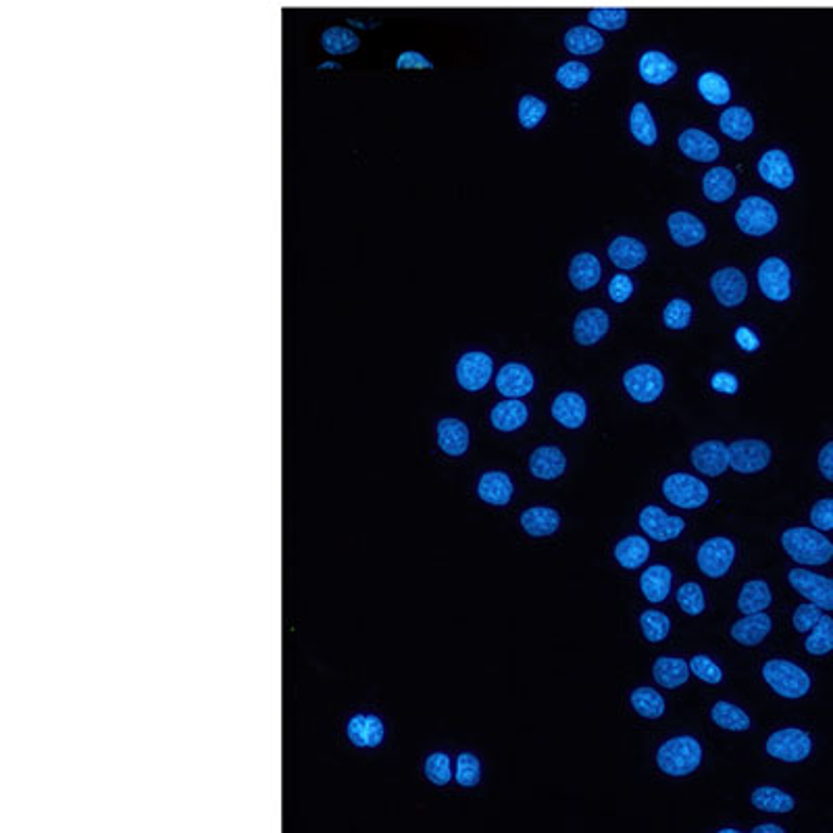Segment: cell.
I'll return each mask as SVG.
<instances>
[{
    "label": "cell",
    "mask_w": 833,
    "mask_h": 833,
    "mask_svg": "<svg viewBox=\"0 0 833 833\" xmlns=\"http://www.w3.org/2000/svg\"><path fill=\"white\" fill-rule=\"evenodd\" d=\"M588 21H590L592 28H596V30L617 32V30H623L627 25L629 13H627V9H621V7H598V9H592L588 13Z\"/></svg>",
    "instance_id": "obj_44"
},
{
    "label": "cell",
    "mask_w": 833,
    "mask_h": 833,
    "mask_svg": "<svg viewBox=\"0 0 833 833\" xmlns=\"http://www.w3.org/2000/svg\"><path fill=\"white\" fill-rule=\"evenodd\" d=\"M592 78V71L586 63H579V61H569L565 65H561L554 73V80H557L563 88L567 90H579L584 88Z\"/></svg>",
    "instance_id": "obj_48"
},
{
    "label": "cell",
    "mask_w": 833,
    "mask_h": 833,
    "mask_svg": "<svg viewBox=\"0 0 833 833\" xmlns=\"http://www.w3.org/2000/svg\"><path fill=\"white\" fill-rule=\"evenodd\" d=\"M640 527L644 529V534H648L656 542H669L679 538V534L684 532L686 521L665 513L661 507H646L640 513Z\"/></svg>",
    "instance_id": "obj_15"
},
{
    "label": "cell",
    "mask_w": 833,
    "mask_h": 833,
    "mask_svg": "<svg viewBox=\"0 0 833 833\" xmlns=\"http://www.w3.org/2000/svg\"><path fill=\"white\" fill-rule=\"evenodd\" d=\"M711 290L723 307H738L746 300L748 280L736 267H725L713 273Z\"/></svg>",
    "instance_id": "obj_13"
},
{
    "label": "cell",
    "mask_w": 833,
    "mask_h": 833,
    "mask_svg": "<svg viewBox=\"0 0 833 833\" xmlns=\"http://www.w3.org/2000/svg\"><path fill=\"white\" fill-rule=\"evenodd\" d=\"M438 446L450 457H461L469 448V427L459 419H442L438 423Z\"/></svg>",
    "instance_id": "obj_27"
},
{
    "label": "cell",
    "mask_w": 833,
    "mask_h": 833,
    "mask_svg": "<svg viewBox=\"0 0 833 833\" xmlns=\"http://www.w3.org/2000/svg\"><path fill=\"white\" fill-rule=\"evenodd\" d=\"M665 498L679 509H698L709 500V488L698 477L688 473H673L663 484Z\"/></svg>",
    "instance_id": "obj_5"
},
{
    "label": "cell",
    "mask_w": 833,
    "mask_h": 833,
    "mask_svg": "<svg viewBox=\"0 0 833 833\" xmlns=\"http://www.w3.org/2000/svg\"><path fill=\"white\" fill-rule=\"evenodd\" d=\"M763 677L767 684L771 686L773 692H777L779 696L790 698V700H798L802 696L809 694L811 690V677L804 669H800L798 665L790 663V661H769L763 667Z\"/></svg>",
    "instance_id": "obj_3"
},
{
    "label": "cell",
    "mask_w": 833,
    "mask_h": 833,
    "mask_svg": "<svg viewBox=\"0 0 833 833\" xmlns=\"http://www.w3.org/2000/svg\"><path fill=\"white\" fill-rule=\"evenodd\" d=\"M319 69L323 71V69H340V65L338 63H323V65H319Z\"/></svg>",
    "instance_id": "obj_63"
},
{
    "label": "cell",
    "mask_w": 833,
    "mask_h": 833,
    "mask_svg": "<svg viewBox=\"0 0 833 833\" xmlns=\"http://www.w3.org/2000/svg\"><path fill=\"white\" fill-rule=\"evenodd\" d=\"M640 625H642V631H644V636H646L648 642H663L671 631V621L661 611L642 613Z\"/></svg>",
    "instance_id": "obj_49"
},
{
    "label": "cell",
    "mask_w": 833,
    "mask_h": 833,
    "mask_svg": "<svg viewBox=\"0 0 833 833\" xmlns=\"http://www.w3.org/2000/svg\"><path fill=\"white\" fill-rule=\"evenodd\" d=\"M494 361L486 352H465L457 363V382L467 392H479L492 380Z\"/></svg>",
    "instance_id": "obj_10"
},
{
    "label": "cell",
    "mask_w": 833,
    "mask_h": 833,
    "mask_svg": "<svg viewBox=\"0 0 833 833\" xmlns=\"http://www.w3.org/2000/svg\"><path fill=\"white\" fill-rule=\"evenodd\" d=\"M534 373L521 363H507L496 375V388L507 398H523L534 390Z\"/></svg>",
    "instance_id": "obj_20"
},
{
    "label": "cell",
    "mask_w": 833,
    "mask_h": 833,
    "mask_svg": "<svg viewBox=\"0 0 833 833\" xmlns=\"http://www.w3.org/2000/svg\"><path fill=\"white\" fill-rule=\"evenodd\" d=\"M804 648L809 654L823 656L833 650V619L823 615L819 623L813 627V634L806 638Z\"/></svg>",
    "instance_id": "obj_47"
},
{
    "label": "cell",
    "mask_w": 833,
    "mask_h": 833,
    "mask_svg": "<svg viewBox=\"0 0 833 833\" xmlns=\"http://www.w3.org/2000/svg\"><path fill=\"white\" fill-rule=\"evenodd\" d=\"M821 617H823L821 609L817 607V604L809 602V604H800V607L794 613V617H792V621H794L796 631H800V634H809V631H813V627L819 623Z\"/></svg>",
    "instance_id": "obj_55"
},
{
    "label": "cell",
    "mask_w": 833,
    "mask_h": 833,
    "mask_svg": "<svg viewBox=\"0 0 833 833\" xmlns=\"http://www.w3.org/2000/svg\"><path fill=\"white\" fill-rule=\"evenodd\" d=\"M790 586L802 594L806 600H811L821 611H833V579L813 573L809 569H792Z\"/></svg>",
    "instance_id": "obj_8"
},
{
    "label": "cell",
    "mask_w": 833,
    "mask_h": 833,
    "mask_svg": "<svg viewBox=\"0 0 833 833\" xmlns=\"http://www.w3.org/2000/svg\"><path fill=\"white\" fill-rule=\"evenodd\" d=\"M425 775L436 786H446L452 779V767L450 759L444 752H436L425 761Z\"/></svg>",
    "instance_id": "obj_52"
},
{
    "label": "cell",
    "mask_w": 833,
    "mask_h": 833,
    "mask_svg": "<svg viewBox=\"0 0 833 833\" xmlns=\"http://www.w3.org/2000/svg\"><path fill=\"white\" fill-rule=\"evenodd\" d=\"M752 804L765 813H790L796 806V800L777 788L763 786L752 792Z\"/></svg>",
    "instance_id": "obj_41"
},
{
    "label": "cell",
    "mask_w": 833,
    "mask_h": 833,
    "mask_svg": "<svg viewBox=\"0 0 833 833\" xmlns=\"http://www.w3.org/2000/svg\"><path fill=\"white\" fill-rule=\"evenodd\" d=\"M736 559V546L727 538L706 540L698 550V567L713 579L723 577Z\"/></svg>",
    "instance_id": "obj_12"
},
{
    "label": "cell",
    "mask_w": 833,
    "mask_h": 833,
    "mask_svg": "<svg viewBox=\"0 0 833 833\" xmlns=\"http://www.w3.org/2000/svg\"><path fill=\"white\" fill-rule=\"evenodd\" d=\"M698 94L711 105H727L731 98L729 82L717 71H704L698 78Z\"/></svg>",
    "instance_id": "obj_42"
},
{
    "label": "cell",
    "mask_w": 833,
    "mask_h": 833,
    "mask_svg": "<svg viewBox=\"0 0 833 833\" xmlns=\"http://www.w3.org/2000/svg\"><path fill=\"white\" fill-rule=\"evenodd\" d=\"M677 146L681 153L696 163H713L721 155L719 142L711 134H706L702 130H694V128L679 134Z\"/></svg>",
    "instance_id": "obj_17"
},
{
    "label": "cell",
    "mask_w": 833,
    "mask_h": 833,
    "mask_svg": "<svg viewBox=\"0 0 833 833\" xmlns=\"http://www.w3.org/2000/svg\"><path fill=\"white\" fill-rule=\"evenodd\" d=\"M629 132L642 146H654L659 140V128L646 103H636L629 113Z\"/></svg>",
    "instance_id": "obj_38"
},
{
    "label": "cell",
    "mask_w": 833,
    "mask_h": 833,
    "mask_svg": "<svg viewBox=\"0 0 833 833\" xmlns=\"http://www.w3.org/2000/svg\"><path fill=\"white\" fill-rule=\"evenodd\" d=\"M559 525H561V515L554 509L534 507V509H527L521 515V527L534 538L552 536L559 529Z\"/></svg>",
    "instance_id": "obj_34"
},
{
    "label": "cell",
    "mask_w": 833,
    "mask_h": 833,
    "mask_svg": "<svg viewBox=\"0 0 833 833\" xmlns=\"http://www.w3.org/2000/svg\"><path fill=\"white\" fill-rule=\"evenodd\" d=\"M813 750V740L802 729L790 727V729H779L767 740V752L773 759L786 761V763H800L809 759Z\"/></svg>",
    "instance_id": "obj_6"
},
{
    "label": "cell",
    "mask_w": 833,
    "mask_h": 833,
    "mask_svg": "<svg viewBox=\"0 0 833 833\" xmlns=\"http://www.w3.org/2000/svg\"><path fill=\"white\" fill-rule=\"evenodd\" d=\"M667 227H669V234H671L673 242L679 244V246H684V248L698 246L706 238L704 221H700L696 215H692L688 211L671 213L669 219H667Z\"/></svg>",
    "instance_id": "obj_19"
},
{
    "label": "cell",
    "mask_w": 833,
    "mask_h": 833,
    "mask_svg": "<svg viewBox=\"0 0 833 833\" xmlns=\"http://www.w3.org/2000/svg\"><path fill=\"white\" fill-rule=\"evenodd\" d=\"M690 671L698 679H702L704 684H711V686L721 684V679H723L721 667H717V663L713 659H709V656H704V654L694 656V659L690 661Z\"/></svg>",
    "instance_id": "obj_54"
},
{
    "label": "cell",
    "mask_w": 833,
    "mask_h": 833,
    "mask_svg": "<svg viewBox=\"0 0 833 833\" xmlns=\"http://www.w3.org/2000/svg\"><path fill=\"white\" fill-rule=\"evenodd\" d=\"M527 417H529V411L519 398H509V400L498 402L490 413V421L498 432H515V429L527 423Z\"/></svg>",
    "instance_id": "obj_31"
},
{
    "label": "cell",
    "mask_w": 833,
    "mask_h": 833,
    "mask_svg": "<svg viewBox=\"0 0 833 833\" xmlns=\"http://www.w3.org/2000/svg\"><path fill=\"white\" fill-rule=\"evenodd\" d=\"M477 494L488 504H494V507H504V504H509V500L513 496L511 477L507 473H502V471L484 473L482 479H479Z\"/></svg>",
    "instance_id": "obj_28"
},
{
    "label": "cell",
    "mask_w": 833,
    "mask_h": 833,
    "mask_svg": "<svg viewBox=\"0 0 833 833\" xmlns=\"http://www.w3.org/2000/svg\"><path fill=\"white\" fill-rule=\"evenodd\" d=\"M759 175L763 182L777 190H788L796 182V171L788 157V153L779 148L767 150V153L759 159Z\"/></svg>",
    "instance_id": "obj_14"
},
{
    "label": "cell",
    "mask_w": 833,
    "mask_h": 833,
    "mask_svg": "<svg viewBox=\"0 0 833 833\" xmlns=\"http://www.w3.org/2000/svg\"><path fill=\"white\" fill-rule=\"evenodd\" d=\"M713 721L729 731H746L750 727V717L738 709L736 704H729V702H717L711 711Z\"/></svg>",
    "instance_id": "obj_45"
},
{
    "label": "cell",
    "mask_w": 833,
    "mask_h": 833,
    "mask_svg": "<svg viewBox=\"0 0 833 833\" xmlns=\"http://www.w3.org/2000/svg\"><path fill=\"white\" fill-rule=\"evenodd\" d=\"M652 675H654V681L659 686L675 690L679 686L688 684L690 665L684 659H671V656H661V659L654 661Z\"/></svg>",
    "instance_id": "obj_33"
},
{
    "label": "cell",
    "mask_w": 833,
    "mask_h": 833,
    "mask_svg": "<svg viewBox=\"0 0 833 833\" xmlns=\"http://www.w3.org/2000/svg\"><path fill=\"white\" fill-rule=\"evenodd\" d=\"M736 223L744 234L759 238L775 230L779 223V215L771 200L763 196H748L742 200L736 211Z\"/></svg>",
    "instance_id": "obj_4"
},
{
    "label": "cell",
    "mask_w": 833,
    "mask_h": 833,
    "mask_svg": "<svg viewBox=\"0 0 833 833\" xmlns=\"http://www.w3.org/2000/svg\"><path fill=\"white\" fill-rule=\"evenodd\" d=\"M811 521L819 532H829V529H833V498H823L815 502V507L811 509Z\"/></svg>",
    "instance_id": "obj_56"
},
{
    "label": "cell",
    "mask_w": 833,
    "mask_h": 833,
    "mask_svg": "<svg viewBox=\"0 0 833 833\" xmlns=\"http://www.w3.org/2000/svg\"><path fill=\"white\" fill-rule=\"evenodd\" d=\"M711 386H713V390H715V392H721V394H736V392H738V388H740V382H738V377H736L734 373H729V371H717V373L713 375Z\"/></svg>",
    "instance_id": "obj_59"
},
{
    "label": "cell",
    "mask_w": 833,
    "mask_h": 833,
    "mask_svg": "<svg viewBox=\"0 0 833 833\" xmlns=\"http://www.w3.org/2000/svg\"><path fill=\"white\" fill-rule=\"evenodd\" d=\"M719 130L731 140H746L754 132V117L746 107H729L719 117Z\"/></svg>",
    "instance_id": "obj_37"
},
{
    "label": "cell",
    "mask_w": 833,
    "mask_h": 833,
    "mask_svg": "<svg viewBox=\"0 0 833 833\" xmlns=\"http://www.w3.org/2000/svg\"><path fill=\"white\" fill-rule=\"evenodd\" d=\"M719 833H738V829H721Z\"/></svg>",
    "instance_id": "obj_64"
},
{
    "label": "cell",
    "mask_w": 833,
    "mask_h": 833,
    "mask_svg": "<svg viewBox=\"0 0 833 833\" xmlns=\"http://www.w3.org/2000/svg\"><path fill=\"white\" fill-rule=\"evenodd\" d=\"M773 621L767 613H754L740 619L734 627H731V638L740 642L742 646H756L761 644L771 634Z\"/></svg>",
    "instance_id": "obj_26"
},
{
    "label": "cell",
    "mask_w": 833,
    "mask_h": 833,
    "mask_svg": "<svg viewBox=\"0 0 833 833\" xmlns=\"http://www.w3.org/2000/svg\"><path fill=\"white\" fill-rule=\"evenodd\" d=\"M663 321L669 330H686L692 321V305L684 298H673L663 311Z\"/></svg>",
    "instance_id": "obj_50"
},
{
    "label": "cell",
    "mask_w": 833,
    "mask_h": 833,
    "mask_svg": "<svg viewBox=\"0 0 833 833\" xmlns=\"http://www.w3.org/2000/svg\"><path fill=\"white\" fill-rule=\"evenodd\" d=\"M546 113H548V105L544 103L542 98H538L534 94L523 96L519 100V105H517V117H519L521 128H525V130L538 128L542 119L546 117Z\"/></svg>",
    "instance_id": "obj_46"
},
{
    "label": "cell",
    "mask_w": 833,
    "mask_h": 833,
    "mask_svg": "<svg viewBox=\"0 0 833 833\" xmlns=\"http://www.w3.org/2000/svg\"><path fill=\"white\" fill-rule=\"evenodd\" d=\"M631 706L644 719H659L665 713V700L652 688H638L631 692Z\"/></svg>",
    "instance_id": "obj_43"
},
{
    "label": "cell",
    "mask_w": 833,
    "mask_h": 833,
    "mask_svg": "<svg viewBox=\"0 0 833 833\" xmlns=\"http://www.w3.org/2000/svg\"><path fill=\"white\" fill-rule=\"evenodd\" d=\"M736 342H738V346L742 348V350H746V352H754V350H759L761 348V340H759V336H756L750 327H738L736 330Z\"/></svg>",
    "instance_id": "obj_60"
},
{
    "label": "cell",
    "mask_w": 833,
    "mask_h": 833,
    "mask_svg": "<svg viewBox=\"0 0 833 833\" xmlns=\"http://www.w3.org/2000/svg\"><path fill=\"white\" fill-rule=\"evenodd\" d=\"M567 459L561 448L557 446H542L534 450L529 459V471L538 479H557L565 473Z\"/></svg>",
    "instance_id": "obj_25"
},
{
    "label": "cell",
    "mask_w": 833,
    "mask_h": 833,
    "mask_svg": "<svg viewBox=\"0 0 833 833\" xmlns=\"http://www.w3.org/2000/svg\"><path fill=\"white\" fill-rule=\"evenodd\" d=\"M781 546L800 565H825L833 559V544L823 536L819 529L811 527H792L781 534Z\"/></svg>",
    "instance_id": "obj_1"
},
{
    "label": "cell",
    "mask_w": 833,
    "mask_h": 833,
    "mask_svg": "<svg viewBox=\"0 0 833 833\" xmlns=\"http://www.w3.org/2000/svg\"><path fill=\"white\" fill-rule=\"evenodd\" d=\"M677 604H679L681 611L692 615V617L704 613L706 600H704L702 588L698 584H694V582L684 584V586L679 588V592H677Z\"/></svg>",
    "instance_id": "obj_51"
},
{
    "label": "cell",
    "mask_w": 833,
    "mask_h": 833,
    "mask_svg": "<svg viewBox=\"0 0 833 833\" xmlns=\"http://www.w3.org/2000/svg\"><path fill=\"white\" fill-rule=\"evenodd\" d=\"M738 178L736 173L727 167H713L704 173L702 178V192L711 203H725L736 194Z\"/></svg>",
    "instance_id": "obj_23"
},
{
    "label": "cell",
    "mask_w": 833,
    "mask_h": 833,
    "mask_svg": "<svg viewBox=\"0 0 833 833\" xmlns=\"http://www.w3.org/2000/svg\"><path fill=\"white\" fill-rule=\"evenodd\" d=\"M819 471L825 479L833 482V442H827L819 452Z\"/></svg>",
    "instance_id": "obj_61"
},
{
    "label": "cell",
    "mask_w": 833,
    "mask_h": 833,
    "mask_svg": "<svg viewBox=\"0 0 833 833\" xmlns=\"http://www.w3.org/2000/svg\"><path fill=\"white\" fill-rule=\"evenodd\" d=\"M759 288L773 302H786L792 296V269L779 259L769 257L759 267Z\"/></svg>",
    "instance_id": "obj_9"
},
{
    "label": "cell",
    "mask_w": 833,
    "mask_h": 833,
    "mask_svg": "<svg viewBox=\"0 0 833 833\" xmlns=\"http://www.w3.org/2000/svg\"><path fill=\"white\" fill-rule=\"evenodd\" d=\"M552 417L567 429L582 427L588 419L586 400L577 392H563L552 402Z\"/></svg>",
    "instance_id": "obj_22"
},
{
    "label": "cell",
    "mask_w": 833,
    "mask_h": 833,
    "mask_svg": "<svg viewBox=\"0 0 833 833\" xmlns=\"http://www.w3.org/2000/svg\"><path fill=\"white\" fill-rule=\"evenodd\" d=\"M673 573L665 565H654L646 569L640 577V588L648 602H663L671 592Z\"/></svg>",
    "instance_id": "obj_36"
},
{
    "label": "cell",
    "mask_w": 833,
    "mask_h": 833,
    "mask_svg": "<svg viewBox=\"0 0 833 833\" xmlns=\"http://www.w3.org/2000/svg\"><path fill=\"white\" fill-rule=\"evenodd\" d=\"M773 596H771V588L767 586V582L763 579H752V582H746L740 598H738V609L744 615H754V613H763L765 609L771 607Z\"/></svg>",
    "instance_id": "obj_39"
},
{
    "label": "cell",
    "mask_w": 833,
    "mask_h": 833,
    "mask_svg": "<svg viewBox=\"0 0 833 833\" xmlns=\"http://www.w3.org/2000/svg\"><path fill=\"white\" fill-rule=\"evenodd\" d=\"M650 557V546L642 536H629L623 538L615 546V559L625 569H638L642 567Z\"/></svg>",
    "instance_id": "obj_40"
},
{
    "label": "cell",
    "mask_w": 833,
    "mask_h": 833,
    "mask_svg": "<svg viewBox=\"0 0 833 833\" xmlns=\"http://www.w3.org/2000/svg\"><path fill=\"white\" fill-rule=\"evenodd\" d=\"M321 48L325 50L327 55L332 57H344V55H352L357 53L361 40L359 36L352 32L350 28H342V25H334V28H327L321 34Z\"/></svg>",
    "instance_id": "obj_35"
},
{
    "label": "cell",
    "mask_w": 833,
    "mask_h": 833,
    "mask_svg": "<svg viewBox=\"0 0 833 833\" xmlns=\"http://www.w3.org/2000/svg\"><path fill=\"white\" fill-rule=\"evenodd\" d=\"M631 294H634V282H631V277L625 275V273L615 275L611 284H609L611 300L617 302V305H621V302H627L631 298Z\"/></svg>",
    "instance_id": "obj_57"
},
{
    "label": "cell",
    "mask_w": 833,
    "mask_h": 833,
    "mask_svg": "<svg viewBox=\"0 0 833 833\" xmlns=\"http://www.w3.org/2000/svg\"><path fill=\"white\" fill-rule=\"evenodd\" d=\"M457 784H461L463 788H473L479 784V777H482V767H479L477 756L473 754H461L457 759Z\"/></svg>",
    "instance_id": "obj_53"
},
{
    "label": "cell",
    "mask_w": 833,
    "mask_h": 833,
    "mask_svg": "<svg viewBox=\"0 0 833 833\" xmlns=\"http://www.w3.org/2000/svg\"><path fill=\"white\" fill-rule=\"evenodd\" d=\"M646 257H648V250L638 238L617 236L609 246V259L613 261V265L625 271L644 265Z\"/></svg>",
    "instance_id": "obj_24"
},
{
    "label": "cell",
    "mask_w": 833,
    "mask_h": 833,
    "mask_svg": "<svg viewBox=\"0 0 833 833\" xmlns=\"http://www.w3.org/2000/svg\"><path fill=\"white\" fill-rule=\"evenodd\" d=\"M396 69H434V63L429 61L425 55L417 53V50H407V53H400L396 59Z\"/></svg>",
    "instance_id": "obj_58"
},
{
    "label": "cell",
    "mask_w": 833,
    "mask_h": 833,
    "mask_svg": "<svg viewBox=\"0 0 833 833\" xmlns=\"http://www.w3.org/2000/svg\"><path fill=\"white\" fill-rule=\"evenodd\" d=\"M348 738L355 746L373 748L384 740V723L373 715H357L348 723Z\"/></svg>",
    "instance_id": "obj_29"
},
{
    "label": "cell",
    "mask_w": 833,
    "mask_h": 833,
    "mask_svg": "<svg viewBox=\"0 0 833 833\" xmlns=\"http://www.w3.org/2000/svg\"><path fill=\"white\" fill-rule=\"evenodd\" d=\"M771 463V448L763 440H738L729 446V467L738 473H759Z\"/></svg>",
    "instance_id": "obj_11"
},
{
    "label": "cell",
    "mask_w": 833,
    "mask_h": 833,
    "mask_svg": "<svg viewBox=\"0 0 833 833\" xmlns=\"http://www.w3.org/2000/svg\"><path fill=\"white\" fill-rule=\"evenodd\" d=\"M602 277L600 261L592 252H579L569 265V280L577 290H592Z\"/></svg>",
    "instance_id": "obj_30"
},
{
    "label": "cell",
    "mask_w": 833,
    "mask_h": 833,
    "mask_svg": "<svg viewBox=\"0 0 833 833\" xmlns=\"http://www.w3.org/2000/svg\"><path fill=\"white\" fill-rule=\"evenodd\" d=\"M623 386L631 398L642 402V405H648V402H654L663 394L665 377L659 367L644 363L625 371Z\"/></svg>",
    "instance_id": "obj_7"
},
{
    "label": "cell",
    "mask_w": 833,
    "mask_h": 833,
    "mask_svg": "<svg viewBox=\"0 0 833 833\" xmlns=\"http://www.w3.org/2000/svg\"><path fill=\"white\" fill-rule=\"evenodd\" d=\"M702 761V748L698 740L690 736H679L665 742L656 754V763L661 771L673 777H684L694 773Z\"/></svg>",
    "instance_id": "obj_2"
},
{
    "label": "cell",
    "mask_w": 833,
    "mask_h": 833,
    "mask_svg": "<svg viewBox=\"0 0 833 833\" xmlns=\"http://www.w3.org/2000/svg\"><path fill=\"white\" fill-rule=\"evenodd\" d=\"M786 829L784 827H779V825H771V823H767V825H759V827H754V831L752 833H784Z\"/></svg>",
    "instance_id": "obj_62"
},
{
    "label": "cell",
    "mask_w": 833,
    "mask_h": 833,
    "mask_svg": "<svg viewBox=\"0 0 833 833\" xmlns=\"http://www.w3.org/2000/svg\"><path fill=\"white\" fill-rule=\"evenodd\" d=\"M611 319L598 307L584 309L573 321V338L582 346H594L609 334Z\"/></svg>",
    "instance_id": "obj_16"
},
{
    "label": "cell",
    "mask_w": 833,
    "mask_h": 833,
    "mask_svg": "<svg viewBox=\"0 0 833 833\" xmlns=\"http://www.w3.org/2000/svg\"><path fill=\"white\" fill-rule=\"evenodd\" d=\"M638 71L646 84L663 86L677 75V63L661 50H646L638 61Z\"/></svg>",
    "instance_id": "obj_21"
},
{
    "label": "cell",
    "mask_w": 833,
    "mask_h": 833,
    "mask_svg": "<svg viewBox=\"0 0 833 833\" xmlns=\"http://www.w3.org/2000/svg\"><path fill=\"white\" fill-rule=\"evenodd\" d=\"M692 463L700 473L719 477L729 469V446L719 440L702 442L692 450Z\"/></svg>",
    "instance_id": "obj_18"
},
{
    "label": "cell",
    "mask_w": 833,
    "mask_h": 833,
    "mask_svg": "<svg viewBox=\"0 0 833 833\" xmlns=\"http://www.w3.org/2000/svg\"><path fill=\"white\" fill-rule=\"evenodd\" d=\"M565 48L571 55L586 57L596 55L604 48V38L596 28H588V25H575L563 38Z\"/></svg>",
    "instance_id": "obj_32"
}]
</instances>
